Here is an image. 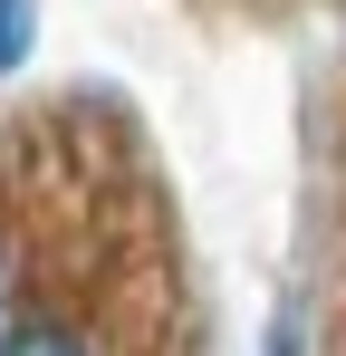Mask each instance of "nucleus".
<instances>
[{
  "label": "nucleus",
  "mask_w": 346,
  "mask_h": 356,
  "mask_svg": "<svg viewBox=\"0 0 346 356\" xmlns=\"http://www.w3.org/2000/svg\"><path fill=\"white\" fill-rule=\"evenodd\" d=\"M260 356H308V298H298V289H279L270 327H260Z\"/></svg>",
  "instance_id": "obj_3"
},
{
  "label": "nucleus",
  "mask_w": 346,
  "mask_h": 356,
  "mask_svg": "<svg viewBox=\"0 0 346 356\" xmlns=\"http://www.w3.org/2000/svg\"><path fill=\"white\" fill-rule=\"evenodd\" d=\"M39 39H49V10L39 0H0V77H19L39 58Z\"/></svg>",
  "instance_id": "obj_1"
},
{
  "label": "nucleus",
  "mask_w": 346,
  "mask_h": 356,
  "mask_svg": "<svg viewBox=\"0 0 346 356\" xmlns=\"http://www.w3.org/2000/svg\"><path fill=\"white\" fill-rule=\"evenodd\" d=\"M0 356H97V337H87V327H67V318H19Z\"/></svg>",
  "instance_id": "obj_2"
},
{
  "label": "nucleus",
  "mask_w": 346,
  "mask_h": 356,
  "mask_svg": "<svg viewBox=\"0 0 346 356\" xmlns=\"http://www.w3.org/2000/svg\"><path fill=\"white\" fill-rule=\"evenodd\" d=\"M19 318H29V308H19V260H10V241H0V347H10Z\"/></svg>",
  "instance_id": "obj_4"
}]
</instances>
